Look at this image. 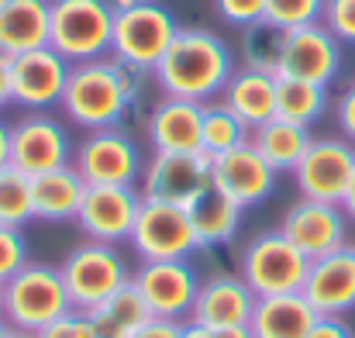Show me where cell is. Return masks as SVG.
<instances>
[{
    "label": "cell",
    "instance_id": "obj_24",
    "mask_svg": "<svg viewBox=\"0 0 355 338\" xmlns=\"http://www.w3.org/2000/svg\"><path fill=\"white\" fill-rule=\"evenodd\" d=\"M49 0H7L0 3V49L21 56L49 45Z\"/></svg>",
    "mask_w": 355,
    "mask_h": 338
},
{
    "label": "cell",
    "instance_id": "obj_19",
    "mask_svg": "<svg viewBox=\"0 0 355 338\" xmlns=\"http://www.w3.org/2000/svg\"><path fill=\"white\" fill-rule=\"evenodd\" d=\"M211 173H214V187L221 194H228L235 204H241L245 211L266 204L272 197V190H276V180H279V173L255 152L252 142L218 155Z\"/></svg>",
    "mask_w": 355,
    "mask_h": 338
},
{
    "label": "cell",
    "instance_id": "obj_42",
    "mask_svg": "<svg viewBox=\"0 0 355 338\" xmlns=\"http://www.w3.org/2000/svg\"><path fill=\"white\" fill-rule=\"evenodd\" d=\"M10 166V124L0 117V169Z\"/></svg>",
    "mask_w": 355,
    "mask_h": 338
},
{
    "label": "cell",
    "instance_id": "obj_25",
    "mask_svg": "<svg viewBox=\"0 0 355 338\" xmlns=\"http://www.w3.org/2000/svg\"><path fill=\"white\" fill-rule=\"evenodd\" d=\"M221 101L252 128L266 124L276 117V76L272 73H259L248 66H238L232 80L221 90Z\"/></svg>",
    "mask_w": 355,
    "mask_h": 338
},
{
    "label": "cell",
    "instance_id": "obj_43",
    "mask_svg": "<svg viewBox=\"0 0 355 338\" xmlns=\"http://www.w3.org/2000/svg\"><path fill=\"white\" fill-rule=\"evenodd\" d=\"M183 338H218V332L197 321H183Z\"/></svg>",
    "mask_w": 355,
    "mask_h": 338
},
{
    "label": "cell",
    "instance_id": "obj_4",
    "mask_svg": "<svg viewBox=\"0 0 355 338\" xmlns=\"http://www.w3.org/2000/svg\"><path fill=\"white\" fill-rule=\"evenodd\" d=\"M69 311H73V304H69L59 266L31 259L24 269H17L3 283V321L14 332L38 335L45 325H52L55 318H62Z\"/></svg>",
    "mask_w": 355,
    "mask_h": 338
},
{
    "label": "cell",
    "instance_id": "obj_35",
    "mask_svg": "<svg viewBox=\"0 0 355 338\" xmlns=\"http://www.w3.org/2000/svg\"><path fill=\"white\" fill-rule=\"evenodd\" d=\"M321 24L342 45H355V0H324Z\"/></svg>",
    "mask_w": 355,
    "mask_h": 338
},
{
    "label": "cell",
    "instance_id": "obj_26",
    "mask_svg": "<svg viewBox=\"0 0 355 338\" xmlns=\"http://www.w3.org/2000/svg\"><path fill=\"white\" fill-rule=\"evenodd\" d=\"M187 211H190L200 248H218V245L235 242V235L241 231V221H245V208L235 204L228 194H221L218 187L204 190Z\"/></svg>",
    "mask_w": 355,
    "mask_h": 338
},
{
    "label": "cell",
    "instance_id": "obj_5",
    "mask_svg": "<svg viewBox=\"0 0 355 338\" xmlns=\"http://www.w3.org/2000/svg\"><path fill=\"white\" fill-rule=\"evenodd\" d=\"M307 269L311 259L279 228L252 235L238 255V276L252 287L255 297L300 294L307 283Z\"/></svg>",
    "mask_w": 355,
    "mask_h": 338
},
{
    "label": "cell",
    "instance_id": "obj_16",
    "mask_svg": "<svg viewBox=\"0 0 355 338\" xmlns=\"http://www.w3.org/2000/svg\"><path fill=\"white\" fill-rule=\"evenodd\" d=\"M349 214L342 211V204H324V201H307L300 197L297 204H290L279 218V231L307 255V259H321L328 252H338L349 242Z\"/></svg>",
    "mask_w": 355,
    "mask_h": 338
},
{
    "label": "cell",
    "instance_id": "obj_2",
    "mask_svg": "<svg viewBox=\"0 0 355 338\" xmlns=\"http://www.w3.org/2000/svg\"><path fill=\"white\" fill-rule=\"evenodd\" d=\"M145 87V73L118 62L114 56L76 62L69 69V83L59 111L80 131L121 128L128 114L138 108Z\"/></svg>",
    "mask_w": 355,
    "mask_h": 338
},
{
    "label": "cell",
    "instance_id": "obj_41",
    "mask_svg": "<svg viewBox=\"0 0 355 338\" xmlns=\"http://www.w3.org/2000/svg\"><path fill=\"white\" fill-rule=\"evenodd\" d=\"M10 104V56L0 49V111Z\"/></svg>",
    "mask_w": 355,
    "mask_h": 338
},
{
    "label": "cell",
    "instance_id": "obj_11",
    "mask_svg": "<svg viewBox=\"0 0 355 338\" xmlns=\"http://www.w3.org/2000/svg\"><path fill=\"white\" fill-rule=\"evenodd\" d=\"M211 166H214V159L204 152H152L145 159L138 190L145 201L190 208L204 190L214 187Z\"/></svg>",
    "mask_w": 355,
    "mask_h": 338
},
{
    "label": "cell",
    "instance_id": "obj_21",
    "mask_svg": "<svg viewBox=\"0 0 355 338\" xmlns=\"http://www.w3.org/2000/svg\"><path fill=\"white\" fill-rule=\"evenodd\" d=\"M204 104L159 97L145 114V142L152 152H200Z\"/></svg>",
    "mask_w": 355,
    "mask_h": 338
},
{
    "label": "cell",
    "instance_id": "obj_45",
    "mask_svg": "<svg viewBox=\"0 0 355 338\" xmlns=\"http://www.w3.org/2000/svg\"><path fill=\"white\" fill-rule=\"evenodd\" d=\"M218 338H252V332H248V325L245 328H221Z\"/></svg>",
    "mask_w": 355,
    "mask_h": 338
},
{
    "label": "cell",
    "instance_id": "obj_3",
    "mask_svg": "<svg viewBox=\"0 0 355 338\" xmlns=\"http://www.w3.org/2000/svg\"><path fill=\"white\" fill-rule=\"evenodd\" d=\"M49 45L69 62L111 56L114 3L111 0H49Z\"/></svg>",
    "mask_w": 355,
    "mask_h": 338
},
{
    "label": "cell",
    "instance_id": "obj_50",
    "mask_svg": "<svg viewBox=\"0 0 355 338\" xmlns=\"http://www.w3.org/2000/svg\"><path fill=\"white\" fill-rule=\"evenodd\" d=\"M0 3H7V0H0Z\"/></svg>",
    "mask_w": 355,
    "mask_h": 338
},
{
    "label": "cell",
    "instance_id": "obj_40",
    "mask_svg": "<svg viewBox=\"0 0 355 338\" xmlns=\"http://www.w3.org/2000/svg\"><path fill=\"white\" fill-rule=\"evenodd\" d=\"M307 338H355V332L349 328L345 318H318Z\"/></svg>",
    "mask_w": 355,
    "mask_h": 338
},
{
    "label": "cell",
    "instance_id": "obj_22",
    "mask_svg": "<svg viewBox=\"0 0 355 338\" xmlns=\"http://www.w3.org/2000/svg\"><path fill=\"white\" fill-rule=\"evenodd\" d=\"M87 197V180L76 173V166H59L49 173L31 176V204H35V221L62 225L76 221L80 204Z\"/></svg>",
    "mask_w": 355,
    "mask_h": 338
},
{
    "label": "cell",
    "instance_id": "obj_6",
    "mask_svg": "<svg viewBox=\"0 0 355 338\" xmlns=\"http://www.w3.org/2000/svg\"><path fill=\"white\" fill-rule=\"evenodd\" d=\"M59 273H62L73 311H83V314H90L97 304H104L121 287L131 283V266L118 252V245L90 242V238H83L76 248L66 252V259L59 262Z\"/></svg>",
    "mask_w": 355,
    "mask_h": 338
},
{
    "label": "cell",
    "instance_id": "obj_13",
    "mask_svg": "<svg viewBox=\"0 0 355 338\" xmlns=\"http://www.w3.org/2000/svg\"><path fill=\"white\" fill-rule=\"evenodd\" d=\"M131 287L141 294L152 318L187 321L200 290V276L190 259H166V262H138L131 269Z\"/></svg>",
    "mask_w": 355,
    "mask_h": 338
},
{
    "label": "cell",
    "instance_id": "obj_7",
    "mask_svg": "<svg viewBox=\"0 0 355 338\" xmlns=\"http://www.w3.org/2000/svg\"><path fill=\"white\" fill-rule=\"evenodd\" d=\"M176 31H180V21L166 3L141 0V3H135L128 10H114L111 56L124 66L152 76V69L159 66V59L173 45Z\"/></svg>",
    "mask_w": 355,
    "mask_h": 338
},
{
    "label": "cell",
    "instance_id": "obj_14",
    "mask_svg": "<svg viewBox=\"0 0 355 338\" xmlns=\"http://www.w3.org/2000/svg\"><path fill=\"white\" fill-rule=\"evenodd\" d=\"M69 69L73 66L52 45L10 56V104L21 111L59 108L69 83Z\"/></svg>",
    "mask_w": 355,
    "mask_h": 338
},
{
    "label": "cell",
    "instance_id": "obj_15",
    "mask_svg": "<svg viewBox=\"0 0 355 338\" xmlns=\"http://www.w3.org/2000/svg\"><path fill=\"white\" fill-rule=\"evenodd\" d=\"M338 73H342V42L321 21L283 31V52H279L276 76L331 87Z\"/></svg>",
    "mask_w": 355,
    "mask_h": 338
},
{
    "label": "cell",
    "instance_id": "obj_17",
    "mask_svg": "<svg viewBox=\"0 0 355 338\" xmlns=\"http://www.w3.org/2000/svg\"><path fill=\"white\" fill-rule=\"evenodd\" d=\"M141 201L145 197L138 187H87L76 225L83 231V238H90V242L121 245L131 238Z\"/></svg>",
    "mask_w": 355,
    "mask_h": 338
},
{
    "label": "cell",
    "instance_id": "obj_18",
    "mask_svg": "<svg viewBox=\"0 0 355 338\" xmlns=\"http://www.w3.org/2000/svg\"><path fill=\"white\" fill-rule=\"evenodd\" d=\"M307 304L321 318H345L355 311V242L328 252L321 259H311L307 283L300 290Z\"/></svg>",
    "mask_w": 355,
    "mask_h": 338
},
{
    "label": "cell",
    "instance_id": "obj_27",
    "mask_svg": "<svg viewBox=\"0 0 355 338\" xmlns=\"http://www.w3.org/2000/svg\"><path fill=\"white\" fill-rule=\"evenodd\" d=\"M255 152L276 169V173H293L297 162L304 159L307 145L314 142L311 128L304 124H293V121H283V117H272L259 128H252V138Z\"/></svg>",
    "mask_w": 355,
    "mask_h": 338
},
{
    "label": "cell",
    "instance_id": "obj_8",
    "mask_svg": "<svg viewBox=\"0 0 355 338\" xmlns=\"http://www.w3.org/2000/svg\"><path fill=\"white\" fill-rule=\"evenodd\" d=\"M145 159L148 155H141V145L124 124L83 131L73 149V166L87 187H138Z\"/></svg>",
    "mask_w": 355,
    "mask_h": 338
},
{
    "label": "cell",
    "instance_id": "obj_39",
    "mask_svg": "<svg viewBox=\"0 0 355 338\" xmlns=\"http://www.w3.org/2000/svg\"><path fill=\"white\" fill-rule=\"evenodd\" d=\"M131 338H183V321H166V318H148Z\"/></svg>",
    "mask_w": 355,
    "mask_h": 338
},
{
    "label": "cell",
    "instance_id": "obj_49",
    "mask_svg": "<svg viewBox=\"0 0 355 338\" xmlns=\"http://www.w3.org/2000/svg\"><path fill=\"white\" fill-rule=\"evenodd\" d=\"M0 318H3V283H0Z\"/></svg>",
    "mask_w": 355,
    "mask_h": 338
},
{
    "label": "cell",
    "instance_id": "obj_23",
    "mask_svg": "<svg viewBox=\"0 0 355 338\" xmlns=\"http://www.w3.org/2000/svg\"><path fill=\"white\" fill-rule=\"evenodd\" d=\"M321 314L307 304L304 294H279V297H255L248 332L252 338H307Z\"/></svg>",
    "mask_w": 355,
    "mask_h": 338
},
{
    "label": "cell",
    "instance_id": "obj_47",
    "mask_svg": "<svg viewBox=\"0 0 355 338\" xmlns=\"http://www.w3.org/2000/svg\"><path fill=\"white\" fill-rule=\"evenodd\" d=\"M7 338H38V335H31V332H14V328H10V335Z\"/></svg>",
    "mask_w": 355,
    "mask_h": 338
},
{
    "label": "cell",
    "instance_id": "obj_12",
    "mask_svg": "<svg viewBox=\"0 0 355 338\" xmlns=\"http://www.w3.org/2000/svg\"><path fill=\"white\" fill-rule=\"evenodd\" d=\"M76 142L52 111H24L10 121V166L24 176H38L73 162Z\"/></svg>",
    "mask_w": 355,
    "mask_h": 338
},
{
    "label": "cell",
    "instance_id": "obj_20",
    "mask_svg": "<svg viewBox=\"0 0 355 338\" xmlns=\"http://www.w3.org/2000/svg\"><path fill=\"white\" fill-rule=\"evenodd\" d=\"M252 307H255L252 287L238 273L218 269V273L200 280V290H197V301H193V311H190L187 321L207 325L214 332H221V328H245L252 321Z\"/></svg>",
    "mask_w": 355,
    "mask_h": 338
},
{
    "label": "cell",
    "instance_id": "obj_48",
    "mask_svg": "<svg viewBox=\"0 0 355 338\" xmlns=\"http://www.w3.org/2000/svg\"><path fill=\"white\" fill-rule=\"evenodd\" d=\"M7 335H10V325H7V321L0 318V338H7Z\"/></svg>",
    "mask_w": 355,
    "mask_h": 338
},
{
    "label": "cell",
    "instance_id": "obj_30",
    "mask_svg": "<svg viewBox=\"0 0 355 338\" xmlns=\"http://www.w3.org/2000/svg\"><path fill=\"white\" fill-rule=\"evenodd\" d=\"M248 138H252L248 124L221 97L211 101V104H204V128H200V152L204 155L218 159V155L232 152L238 145H245Z\"/></svg>",
    "mask_w": 355,
    "mask_h": 338
},
{
    "label": "cell",
    "instance_id": "obj_28",
    "mask_svg": "<svg viewBox=\"0 0 355 338\" xmlns=\"http://www.w3.org/2000/svg\"><path fill=\"white\" fill-rule=\"evenodd\" d=\"M331 108V90L321 83H307V80H290V76H276V117L293 121V124H318Z\"/></svg>",
    "mask_w": 355,
    "mask_h": 338
},
{
    "label": "cell",
    "instance_id": "obj_1",
    "mask_svg": "<svg viewBox=\"0 0 355 338\" xmlns=\"http://www.w3.org/2000/svg\"><path fill=\"white\" fill-rule=\"evenodd\" d=\"M235 69V56L218 31L197 28V24H180L173 45L152 69V80L162 90V97L211 104L221 97V90Z\"/></svg>",
    "mask_w": 355,
    "mask_h": 338
},
{
    "label": "cell",
    "instance_id": "obj_9",
    "mask_svg": "<svg viewBox=\"0 0 355 338\" xmlns=\"http://www.w3.org/2000/svg\"><path fill=\"white\" fill-rule=\"evenodd\" d=\"M138 262H166V259H193L200 252L190 211L180 204L141 201L138 221L128 238Z\"/></svg>",
    "mask_w": 355,
    "mask_h": 338
},
{
    "label": "cell",
    "instance_id": "obj_29",
    "mask_svg": "<svg viewBox=\"0 0 355 338\" xmlns=\"http://www.w3.org/2000/svg\"><path fill=\"white\" fill-rule=\"evenodd\" d=\"M148 318H152V314H148L141 294H138L131 283L121 287L114 297H107L104 304H97V307L90 311V321H94V328H97L101 338H131Z\"/></svg>",
    "mask_w": 355,
    "mask_h": 338
},
{
    "label": "cell",
    "instance_id": "obj_38",
    "mask_svg": "<svg viewBox=\"0 0 355 338\" xmlns=\"http://www.w3.org/2000/svg\"><path fill=\"white\" fill-rule=\"evenodd\" d=\"M335 124H338V135L342 138H349L355 145V80L335 97Z\"/></svg>",
    "mask_w": 355,
    "mask_h": 338
},
{
    "label": "cell",
    "instance_id": "obj_10",
    "mask_svg": "<svg viewBox=\"0 0 355 338\" xmlns=\"http://www.w3.org/2000/svg\"><path fill=\"white\" fill-rule=\"evenodd\" d=\"M297 194L307 201L342 204L355 176V145L342 135H314L304 159L290 173Z\"/></svg>",
    "mask_w": 355,
    "mask_h": 338
},
{
    "label": "cell",
    "instance_id": "obj_36",
    "mask_svg": "<svg viewBox=\"0 0 355 338\" xmlns=\"http://www.w3.org/2000/svg\"><path fill=\"white\" fill-rule=\"evenodd\" d=\"M38 338H101V335H97L90 314H83V311H69V314L55 318L52 325H45V328L38 332Z\"/></svg>",
    "mask_w": 355,
    "mask_h": 338
},
{
    "label": "cell",
    "instance_id": "obj_34",
    "mask_svg": "<svg viewBox=\"0 0 355 338\" xmlns=\"http://www.w3.org/2000/svg\"><path fill=\"white\" fill-rule=\"evenodd\" d=\"M31 262V252H28V238H24V228H10L0 225V283H7L17 269H24Z\"/></svg>",
    "mask_w": 355,
    "mask_h": 338
},
{
    "label": "cell",
    "instance_id": "obj_31",
    "mask_svg": "<svg viewBox=\"0 0 355 338\" xmlns=\"http://www.w3.org/2000/svg\"><path fill=\"white\" fill-rule=\"evenodd\" d=\"M279 52H283V31L272 28L269 21H255V24L241 28V38H238L241 66L276 76L279 73Z\"/></svg>",
    "mask_w": 355,
    "mask_h": 338
},
{
    "label": "cell",
    "instance_id": "obj_46",
    "mask_svg": "<svg viewBox=\"0 0 355 338\" xmlns=\"http://www.w3.org/2000/svg\"><path fill=\"white\" fill-rule=\"evenodd\" d=\"M114 3V10H128V7H135V3H141V0H111Z\"/></svg>",
    "mask_w": 355,
    "mask_h": 338
},
{
    "label": "cell",
    "instance_id": "obj_32",
    "mask_svg": "<svg viewBox=\"0 0 355 338\" xmlns=\"http://www.w3.org/2000/svg\"><path fill=\"white\" fill-rule=\"evenodd\" d=\"M35 221V204H31V176H24L14 166L0 169V225L24 228Z\"/></svg>",
    "mask_w": 355,
    "mask_h": 338
},
{
    "label": "cell",
    "instance_id": "obj_44",
    "mask_svg": "<svg viewBox=\"0 0 355 338\" xmlns=\"http://www.w3.org/2000/svg\"><path fill=\"white\" fill-rule=\"evenodd\" d=\"M342 211L349 214V221L355 225V176H352V183H349V194H345V201H342Z\"/></svg>",
    "mask_w": 355,
    "mask_h": 338
},
{
    "label": "cell",
    "instance_id": "obj_33",
    "mask_svg": "<svg viewBox=\"0 0 355 338\" xmlns=\"http://www.w3.org/2000/svg\"><path fill=\"white\" fill-rule=\"evenodd\" d=\"M324 0H266V21L279 31L321 21Z\"/></svg>",
    "mask_w": 355,
    "mask_h": 338
},
{
    "label": "cell",
    "instance_id": "obj_37",
    "mask_svg": "<svg viewBox=\"0 0 355 338\" xmlns=\"http://www.w3.org/2000/svg\"><path fill=\"white\" fill-rule=\"evenodd\" d=\"M214 10H218V17H225L235 28L266 21V0H214Z\"/></svg>",
    "mask_w": 355,
    "mask_h": 338
}]
</instances>
